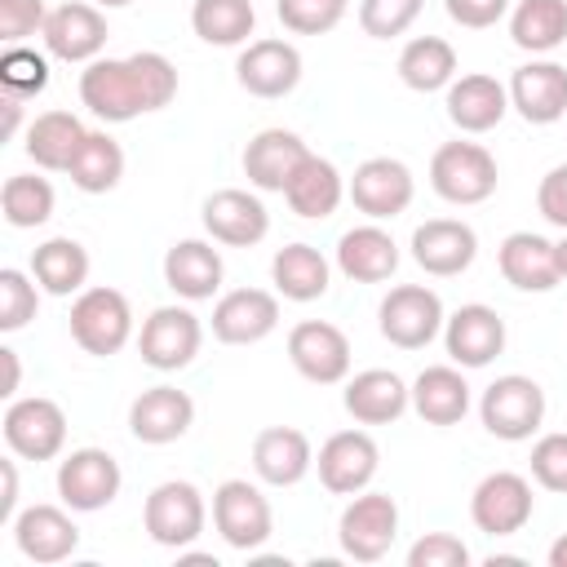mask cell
Listing matches in <instances>:
<instances>
[{
  "label": "cell",
  "instance_id": "cell-22",
  "mask_svg": "<svg viewBox=\"0 0 567 567\" xmlns=\"http://www.w3.org/2000/svg\"><path fill=\"white\" fill-rule=\"evenodd\" d=\"M279 328V297L266 288L221 292L213 306V337L221 346H257Z\"/></svg>",
  "mask_w": 567,
  "mask_h": 567
},
{
  "label": "cell",
  "instance_id": "cell-30",
  "mask_svg": "<svg viewBox=\"0 0 567 567\" xmlns=\"http://www.w3.org/2000/svg\"><path fill=\"white\" fill-rule=\"evenodd\" d=\"M337 270L354 284H385L399 270V244L390 230H381L377 221L350 226L337 239Z\"/></svg>",
  "mask_w": 567,
  "mask_h": 567
},
{
  "label": "cell",
  "instance_id": "cell-31",
  "mask_svg": "<svg viewBox=\"0 0 567 567\" xmlns=\"http://www.w3.org/2000/svg\"><path fill=\"white\" fill-rule=\"evenodd\" d=\"M221 252L208 239H177L164 252V284L182 297V301H213V292L221 288Z\"/></svg>",
  "mask_w": 567,
  "mask_h": 567
},
{
  "label": "cell",
  "instance_id": "cell-5",
  "mask_svg": "<svg viewBox=\"0 0 567 567\" xmlns=\"http://www.w3.org/2000/svg\"><path fill=\"white\" fill-rule=\"evenodd\" d=\"M399 536V505L390 492H354L337 518L341 554L354 563H381Z\"/></svg>",
  "mask_w": 567,
  "mask_h": 567
},
{
  "label": "cell",
  "instance_id": "cell-39",
  "mask_svg": "<svg viewBox=\"0 0 567 567\" xmlns=\"http://www.w3.org/2000/svg\"><path fill=\"white\" fill-rule=\"evenodd\" d=\"M71 186L84 190V195H106L120 186L124 177V146L106 133V128H89V137L80 142L71 168H66Z\"/></svg>",
  "mask_w": 567,
  "mask_h": 567
},
{
  "label": "cell",
  "instance_id": "cell-52",
  "mask_svg": "<svg viewBox=\"0 0 567 567\" xmlns=\"http://www.w3.org/2000/svg\"><path fill=\"white\" fill-rule=\"evenodd\" d=\"M0 474H4V496H0V523H13V518H18V465H13V461H0Z\"/></svg>",
  "mask_w": 567,
  "mask_h": 567
},
{
  "label": "cell",
  "instance_id": "cell-35",
  "mask_svg": "<svg viewBox=\"0 0 567 567\" xmlns=\"http://www.w3.org/2000/svg\"><path fill=\"white\" fill-rule=\"evenodd\" d=\"M31 275L49 297H80L89 284V252L71 235H53L31 252Z\"/></svg>",
  "mask_w": 567,
  "mask_h": 567
},
{
  "label": "cell",
  "instance_id": "cell-34",
  "mask_svg": "<svg viewBox=\"0 0 567 567\" xmlns=\"http://www.w3.org/2000/svg\"><path fill=\"white\" fill-rule=\"evenodd\" d=\"M270 279L288 301H319L332 288V266L315 244H284L270 261Z\"/></svg>",
  "mask_w": 567,
  "mask_h": 567
},
{
  "label": "cell",
  "instance_id": "cell-7",
  "mask_svg": "<svg viewBox=\"0 0 567 567\" xmlns=\"http://www.w3.org/2000/svg\"><path fill=\"white\" fill-rule=\"evenodd\" d=\"M213 527H217V536H221L230 549L257 554V549L270 540V532H275V514H270V501L261 496L257 483H248V478H226V483H217V492H213Z\"/></svg>",
  "mask_w": 567,
  "mask_h": 567
},
{
  "label": "cell",
  "instance_id": "cell-37",
  "mask_svg": "<svg viewBox=\"0 0 567 567\" xmlns=\"http://www.w3.org/2000/svg\"><path fill=\"white\" fill-rule=\"evenodd\" d=\"M84 137H89V128L80 124V115H71V111H44L27 128V155L44 173H66Z\"/></svg>",
  "mask_w": 567,
  "mask_h": 567
},
{
  "label": "cell",
  "instance_id": "cell-18",
  "mask_svg": "<svg viewBox=\"0 0 567 567\" xmlns=\"http://www.w3.org/2000/svg\"><path fill=\"white\" fill-rule=\"evenodd\" d=\"M474 257H478V235L461 217H430L412 230V261L434 279L465 275Z\"/></svg>",
  "mask_w": 567,
  "mask_h": 567
},
{
  "label": "cell",
  "instance_id": "cell-29",
  "mask_svg": "<svg viewBox=\"0 0 567 567\" xmlns=\"http://www.w3.org/2000/svg\"><path fill=\"white\" fill-rule=\"evenodd\" d=\"M306 155H310V146L292 128H261L244 146V177L257 190H279L284 195V186L292 182V173Z\"/></svg>",
  "mask_w": 567,
  "mask_h": 567
},
{
  "label": "cell",
  "instance_id": "cell-3",
  "mask_svg": "<svg viewBox=\"0 0 567 567\" xmlns=\"http://www.w3.org/2000/svg\"><path fill=\"white\" fill-rule=\"evenodd\" d=\"M478 421H483V430H487L492 439H501V443H523V439H532V434L540 430V421H545V390H540L532 377H523V372H505V377H496V381L483 390V399H478Z\"/></svg>",
  "mask_w": 567,
  "mask_h": 567
},
{
  "label": "cell",
  "instance_id": "cell-2",
  "mask_svg": "<svg viewBox=\"0 0 567 567\" xmlns=\"http://www.w3.org/2000/svg\"><path fill=\"white\" fill-rule=\"evenodd\" d=\"M71 337L84 354H97V359H111L128 346L133 337V306L120 288H84L75 301H71Z\"/></svg>",
  "mask_w": 567,
  "mask_h": 567
},
{
  "label": "cell",
  "instance_id": "cell-26",
  "mask_svg": "<svg viewBox=\"0 0 567 567\" xmlns=\"http://www.w3.org/2000/svg\"><path fill=\"white\" fill-rule=\"evenodd\" d=\"M443 106H447V120L461 128V133H492L505 111H509V89L487 75V71H470V75H456L447 89H443Z\"/></svg>",
  "mask_w": 567,
  "mask_h": 567
},
{
  "label": "cell",
  "instance_id": "cell-33",
  "mask_svg": "<svg viewBox=\"0 0 567 567\" xmlns=\"http://www.w3.org/2000/svg\"><path fill=\"white\" fill-rule=\"evenodd\" d=\"M412 412L425 425H456L470 412V381L456 363H434L421 368V377L412 381Z\"/></svg>",
  "mask_w": 567,
  "mask_h": 567
},
{
  "label": "cell",
  "instance_id": "cell-57",
  "mask_svg": "<svg viewBox=\"0 0 567 567\" xmlns=\"http://www.w3.org/2000/svg\"><path fill=\"white\" fill-rule=\"evenodd\" d=\"M97 9H124V4H133V0H93Z\"/></svg>",
  "mask_w": 567,
  "mask_h": 567
},
{
  "label": "cell",
  "instance_id": "cell-51",
  "mask_svg": "<svg viewBox=\"0 0 567 567\" xmlns=\"http://www.w3.org/2000/svg\"><path fill=\"white\" fill-rule=\"evenodd\" d=\"M447 18L465 31H487L509 13V0H443Z\"/></svg>",
  "mask_w": 567,
  "mask_h": 567
},
{
  "label": "cell",
  "instance_id": "cell-13",
  "mask_svg": "<svg viewBox=\"0 0 567 567\" xmlns=\"http://www.w3.org/2000/svg\"><path fill=\"white\" fill-rule=\"evenodd\" d=\"M80 102L106 120V124H128L137 115H146L137 75L128 66V58H93L80 71Z\"/></svg>",
  "mask_w": 567,
  "mask_h": 567
},
{
  "label": "cell",
  "instance_id": "cell-14",
  "mask_svg": "<svg viewBox=\"0 0 567 567\" xmlns=\"http://www.w3.org/2000/svg\"><path fill=\"white\" fill-rule=\"evenodd\" d=\"M315 470H319V483L332 496H354L377 478L381 447L368 430H337V434L323 439V447L315 456Z\"/></svg>",
  "mask_w": 567,
  "mask_h": 567
},
{
  "label": "cell",
  "instance_id": "cell-6",
  "mask_svg": "<svg viewBox=\"0 0 567 567\" xmlns=\"http://www.w3.org/2000/svg\"><path fill=\"white\" fill-rule=\"evenodd\" d=\"M443 297L425 284H399L381 297L377 310V328L390 346L399 350H425L439 332H443Z\"/></svg>",
  "mask_w": 567,
  "mask_h": 567
},
{
  "label": "cell",
  "instance_id": "cell-48",
  "mask_svg": "<svg viewBox=\"0 0 567 567\" xmlns=\"http://www.w3.org/2000/svg\"><path fill=\"white\" fill-rule=\"evenodd\" d=\"M408 567H470V545L452 532H425L408 549Z\"/></svg>",
  "mask_w": 567,
  "mask_h": 567
},
{
  "label": "cell",
  "instance_id": "cell-46",
  "mask_svg": "<svg viewBox=\"0 0 567 567\" xmlns=\"http://www.w3.org/2000/svg\"><path fill=\"white\" fill-rule=\"evenodd\" d=\"M425 0H359V27L372 40H394L421 18Z\"/></svg>",
  "mask_w": 567,
  "mask_h": 567
},
{
  "label": "cell",
  "instance_id": "cell-20",
  "mask_svg": "<svg viewBox=\"0 0 567 567\" xmlns=\"http://www.w3.org/2000/svg\"><path fill=\"white\" fill-rule=\"evenodd\" d=\"M9 532H13L18 554L40 563V567L66 563L80 549V527L62 505H27V509H18Z\"/></svg>",
  "mask_w": 567,
  "mask_h": 567
},
{
  "label": "cell",
  "instance_id": "cell-50",
  "mask_svg": "<svg viewBox=\"0 0 567 567\" xmlns=\"http://www.w3.org/2000/svg\"><path fill=\"white\" fill-rule=\"evenodd\" d=\"M536 208L549 226L567 230V164H554L536 186Z\"/></svg>",
  "mask_w": 567,
  "mask_h": 567
},
{
  "label": "cell",
  "instance_id": "cell-1",
  "mask_svg": "<svg viewBox=\"0 0 567 567\" xmlns=\"http://www.w3.org/2000/svg\"><path fill=\"white\" fill-rule=\"evenodd\" d=\"M496 182H501V168L483 142H443L430 155V186L439 199H447L456 208H474V204L492 199Z\"/></svg>",
  "mask_w": 567,
  "mask_h": 567
},
{
  "label": "cell",
  "instance_id": "cell-25",
  "mask_svg": "<svg viewBox=\"0 0 567 567\" xmlns=\"http://www.w3.org/2000/svg\"><path fill=\"white\" fill-rule=\"evenodd\" d=\"M341 403L359 425H394L412 408V385L390 368H363L346 377Z\"/></svg>",
  "mask_w": 567,
  "mask_h": 567
},
{
  "label": "cell",
  "instance_id": "cell-27",
  "mask_svg": "<svg viewBox=\"0 0 567 567\" xmlns=\"http://www.w3.org/2000/svg\"><path fill=\"white\" fill-rule=\"evenodd\" d=\"M315 470V447L297 425H266L252 439V474L266 487H297Z\"/></svg>",
  "mask_w": 567,
  "mask_h": 567
},
{
  "label": "cell",
  "instance_id": "cell-10",
  "mask_svg": "<svg viewBox=\"0 0 567 567\" xmlns=\"http://www.w3.org/2000/svg\"><path fill=\"white\" fill-rule=\"evenodd\" d=\"M346 195L350 204L368 217V221H390L399 213L412 208V195H416V182H412V168L394 155H372L354 168V177L346 182Z\"/></svg>",
  "mask_w": 567,
  "mask_h": 567
},
{
  "label": "cell",
  "instance_id": "cell-24",
  "mask_svg": "<svg viewBox=\"0 0 567 567\" xmlns=\"http://www.w3.org/2000/svg\"><path fill=\"white\" fill-rule=\"evenodd\" d=\"M195 425V399L177 385H151L128 403V430L137 443L164 447Z\"/></svg>",
  "mask_w": 567,
  "mask_h": 567
},
{
  "label": "cell",
  "instance_id": "cell-11",
  "mask_svg": "<svg viewBox=\"0 0 567 567\" xmlns=\"http://www.w3.org/2000/svg\"><path fill=\"white\" fill-rule=\"evenodd\" d=\"M4 443L13 456L22 461H53L62 447H66V412L44 399V394H27V399H13L4 408Z\"/></svg>",
  "mask_w": 567,
  "mask_h": 567
},
{
  "label": "cell",
  "instance_id": "cell-21",
  "mask_svg": "<svg viewBox=\"0 0 567 567\" xmlns=\"http://www.w3.org/2000/svg\"><path fill=\"white\" fill-rule=\"evenodd\" d=\"M509 106L527 124H558L567 120V66L554 58H532L509 75Z\"/></svg>",
  "mask_w": 567,
  "mask_h": 567
},
{
  "label": "cell",
  "instance_id": "cell-15",
  "mask_svg": "<svg viewBox=\"0 0 567 567\" xmlns=\"http://www.w3.org/2000/svg\"><path fill=\"white\" fill-rule=\"evenodd\" d=\"M532 509H536V496H532V483L514 470H496L487 478H478L474 496H470V518L478 532L487 536H514L532 523Z\"/></svg>",
  "mask_w": 567,
  "mask_h": 567
},
{
  "label": "cell",
  "instance_id": "cell-36",
  "mask_svg": "<svg viewBox=\"0 0 567 567\" xmlns=\"http://www.w3.org/2000/svg\"><path fill=\"white\" fill-rule=\"evenodd\" d=\"M509 40L532 53L549 58L567 44V0H518L509 9Z\"/></svg>",
  "mask_w": 567,
  "mask_h": 567
},
{
  "label": "cell",
  "instance_id": "cell-45",
  "mask_svg": "<svg viewBox=\"0 0 567 567\" xmlns=\"http://www.w3.org/2000/svg\"><path fill=\"white\" fill-rule=\"evenodd\" d=\"M346 9L350 0H275V13L292 35H328Z\"/></svg>",
  "mask_w": 567,
  "mask_h": 567
},
{
  "label": "cell",
  "instance_id": "cell-28",
  "mask_svg": "<svg viewBox=\"0 0 567 567\" xmlns=\"http://www.w3.org/2000/svg\"><path fill=\"white\" fill-rule=\"evenodd\" d=\"M496 266H501L505 284H514L518 292H554L563 284L558 261H554V239H545L536 230L505 235L496 248Z\"/></svg>",
  "mask_w": 567,
  "mask_h": 567
},
{
  "label": "cell",
  "instance_id": "cell-56",
  "mask_svg": "<svg viewBox=\"0 0 567 567\" xmlns=\"http://www.w3.org/2000/svg\"><path fill=\"white\" fill-rule=\"evenodd\" d=\"M554 261H558V279H567V230H563V239L554 244Z\"/></svg>",
  "mask_w": 567,
  "mask_h": 567
},
{
  "label": "cell",
  "instance_id": "cell-41",
  "mask_svg": "<svg viewBox=\"0 0 567 567\" xmlns=\"http://www.w3.org/2000/svg\"><path fill=\"white\" fill-rule=\"evenodd\" d=\"M53 204H58V195H53L49 177H35V173H13L0 190V213L13 230L44 226L53 217Z\"/></svg>",
  "mask_w": 567,
  "mask_h": 567
},
{
  "label": "cell",
  "instance_id": "cell-38",
  "mask_svg": "<svg viewBox=\"0 0 567 567\" xmlns=\"http://www.w3.org/2000/svg\"><path fill=\"white\" fill-rule=\"evenodd\" d=\"M399 80L412 93H439L456 80V49L443 35H412L399 53Z\"/></svg>",
  "mask_w": 567,
  "mask_h": 567
},
{
  "label": "cell",
  "instance_id": "cell-19",
  "mask_svg": "<svg viewBox=\"0 0 567 567\" xmlns=\"http://www.w3.org/2000/svg\"><path fill=\"white\" fill-rule=\"evenodd\" d=\"M204 230L213 244H226V248H252L270 235V213L261 204V195L252 190H239V186H226V190H213L204 199Z\"/></svg>",
  "mask_w": 567,
  "mask_h": 567
},
{
  "label": "cell",
  "instance_id": "cell-43",
  "mask_svg": "<svg viewBox=\"0 0 567 567\" xmlns=\"http://www.w3.org/2000/svg\"><path fill=\"white\" fill-rule=\"evenodd\" d=\"M35 275H22L18 266L0 270V332H18L35 319L40 310V284H31Z\"/></svg>",
  "mask_w": 567,
  "mask_h": 567
},
{
  "label": "cell",
  "instance_id": "cell-23",
  "mask_svg": "<svg viewBox=\"0 0 567 567\" xmlns=\"http://www.w3.org/2000/svg\"><path fill=\"white\" fill-rule=\"evenodd\" d=\"M443 346L456 368H487L505 350V319L492 306L470 301L443 319Z\"/></svg>",
  "mask_w": 567,
  "mask_h": 567
},
{
  "label": "cell",
  "instance_id": "cell-49",
  "mask_svg": "<svg viewBox=\"0 0 567 567\" xmlns=\"http://www.w3.org/2000/svg\"><path fill=\"white\" fill-rule=\"evenodd\" d=\"M44 0H0V40L4 44H27L31 35L44 31Z\"/></svg>",
  "mask_w": 567,
  "mask_h": 567
},
{
  "label": "cell",
  "instance_id": "cell-54",
  "mask_svg": "<svg viewBox=\"0 0 567 567\" xmlns=\"http://www.w3.org/2000/svg\"><path fill=\"white\" fill-rule=\"evenodd\" d=\"M18 124H22V97H13V93H9V97H4V133L13 137V133H18Z\"/></svg>",
  "mask_w": 567,
  "mask_h": 567
},
{
  "label": "cell",
  "instance_id": "cell-40",
  "mask_svg": "<svg viewBox=\"0 0 567 567\" xmlns=\"http://www.w3.org/2000/svg\"><path fill=\"white\" fill-rule=\"evenodd\" d=\"M252 27H257L252 0H195L190 4V31L204 44H217V49L248 44Z\"/></svg>",
  "mask_w": 567,
  "mask_h": 567
},
{
  "label": "cell",
  "instance_id": "cell-53",
  "mask_svg": "<svg viewBox=\"0 0 567 567\" xmlns=\"http://www.w3.org/2000/svg\"><path fill=\"white\" fill-rule=\"evenodd\" d=\"M0 363H4V399H13L18 394V377H22V368H18V350H9V346H0Z\"/></svg>",
  "mask_w": 567,
  "mask_h": 567
},
{
  "label": "cell",
  "instance_id": "cell-44",
  "mask_svg": "<svg viewBox=\"0 0 567 567\" xmlns=\"http://www.w3.org/2000/svg\"><path fill=\"white\" fill-rule=\"evenodd\" d=\"M128 66L137 75V89H142V102L146 111H164L173 97H177V66L155 53V49H142V53H128Z\"/></svg>",
  "mask_w": 567,
  "mask_h": 567
},
{
  "label": "cell",
  "instance_id": "cell-4",
  "mask_svg": "<svg viewBox=\"0 0 567 567\" xmlns=\"http://www.w3.org/2000/svg\"><path fill=\"white\" fill-rule=\"evenodd\" d=\"M204 523H208V505H204V492L186 478H164L151 487L146 505H142V527L155 545L164 549H186L204 536Z\"/></svg>",
  "mask_w": 567,
  "mask_h": 567
},
{
  "label": "cell",
  "instance_id": "cell-47",
  "mask_svg": "<svg viewBox=\"0 0 567 567\" xmlns=\"http://www.w3.org/2000/svg\"><path fill=\"white\" fill-rule=\"evenodd\" d=\"M532 478L545 492H563L567 496V430L540 434L532 443Z\"/></svg>",
  "mask_w": 567,
  "mask_h": 567
},
{
  "label": "cell",
  "instance_id": "cell-8",
  "mask_svg": "<svg viewBox=\"0 0 567 567\" xmlns=\"http://www.w3.org/2000/svg\"><path fill=\"white\" fill-rule=\"evenodd\" d=\"M204 346V323L195 310L186 306H159L146 315L142 332H137V350H142V363L155 368V372H182L195 363Z\"/></svg>",
  "mask_w": 567,
  "mask_h": 567
},
{
  "label": "cell",
  "instance_id": "cell-12",
  "mask_svg": "<svg viewBox=\"0 0 567 567\" xmlns=\"http://www.w3.org/2000/svg\"><path fill=\"white\" fill-rule=\"evenodd\" d=\"M235 80L244 93L252 97H288L297 84H301V49L284 35H266V40H248L239 49V62H235Z\"/></svg>",
  "mask_w": 567,
  "mask_h": 567
},
{
  "label": "cell",
  "instance_id": "cell-55",
  "mask_svg": "<svg viewBox=\"0 0 567 567\" xmlns=\"http://www.w3.org/2000/svg\"><path fill=\"white\" fill-rule=\"evenodd\" d=\"M545 563H549V567H567V536H558V540L549 545V554H545Z\"/></svg>",
  "mask_w": 567,
  "mask_h": 567
},
{
  "label": "cell",
  "instance_id": "cell-16",
  "mask_svg": "<svg viewBox=\"0 0 567 567\" xmlns=\"http://www.w3.org/2000/svg\"><path fill=\"white\" fill-rule=\"evenodd\" d=\"M288 359L310 385H341L350 377V337L328 319H301L288 332Z\"/></svg>",
  "mask_w": 567,
  "mask_h": 567
},
{
  "label": "cell",
  "instance_id": "cell-32",
  "mask_svg": "<svg viewBox=\"0 0 567 567\" xmlns=\"http://www.w3.org/2000/svg\"><path fill=\"white\" fill-rule=\"evenodd\" d=\"M284 199H288V208H292L297 217L323 221V217H332V213L341 208V199H346V177L337 173L332 159H323V155L310 151V155L297 164L292 182L284 186Z\"/></svg>",
  "mask_w": 567,
  "mask_h": 567
},
{
  "label": "cell",
  "instance_id": "cell-17",
  "mask_svg": "<svg viewBox=\"0 0 567 567\" xmlns=\"http://www.w3.org/2000/svg\"><path fill=\"white\" fill-rule=\"evenodd\" d=\"M106 35H111L106 31V13L97 4H84V0H66V4L49 9L44 31H40L49 58H58V62H93V58H102Z\"/></svg>",
  "mask_w": 567,
  "mask_h": 567
},
{
  "label": "cell",
  "instance_id": "cell-42",
  "mask_svg": "<svg viewBox=\"0 0 567 567\" xmlns=\"http://www.w3.org/2000/svg\"><path fill=\"white\" fill-rule=\"evenodd\" d=\"M0 84L13 97H35L49 89V58L27 49V44H9L0 58Z\"/></svg>",
  "mask_w": 567,
  "mask_h": 567
},
{
  "label": "cell",
  "instance_id": "cell-9",
  "mask_svg": "<svg viewBox=\"0 0 567 567\" xmlns=\"http://www.w3.org/2000/svg\"><path fill=\"white\" fill-rule=\"evenodd\" d=\"M124 487L120 461L106 447H75L58 465V496L75 514H97L106 509Z\"/></svg>",
  "mask_w": 567,
  "mask_h": 567
}]
</instances>
